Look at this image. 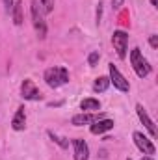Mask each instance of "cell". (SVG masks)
<instances>
[{"instance_id": "18", "label": "cell", "mask_w": 158, "mask_h": 160, "mask_svg": "<svg viewBox=\"0 0 158 160\" xmlns=\"http://www.w3.org/2000/svg\"><path fill=\"white\" fill-rule=\"evenodd\" d=\"M41 9L43 13H52L54 11V0H41Z\"/></svg>"}, {"instance_id": "12", "label": "cell", "mask_w": 158, "mask_h": 160, "mask_svg": "<svg viewBox=\"0 0 158 160\" xmlns=\"http://www.w3.org/2000/svg\"><path fill=\"white\" fill-rule=\"evenodd\" d=\"M11 128L17 130V132H21V130L26 128V112H24V106L17 108V112H15V116L11 119Z\"/></svg>"}, {"instance_id": "14", "label": "cell", "mask_w": 158, "mask_h": 160, "mask_svg": "<svg viewBox=\"0 0 158 160\" xmlns=\"http://www.w3.org/2000/svg\"><path fill=\"white\" fill-rule=\"evenodd\" d=\"M11 17H13V22H15L17 26L22 24L24 17H22V2H21V0H17V2L13 4V8H11Z\"/></svg>"}, {"instance_id": "2", "label": "cell", "mask_w": 158, "mask_h": 160, "mask_svg": "<svg viewBox=\"0 0 158 160\" xmlns=\"http://www.w3.org/2000/svg\"><path fill=\"white\" fill-rule=\"evenodd\" d=\"M30 15H32V24H34V30H36L37 38L45 39L47 38V22H45V13L41 9V4L37 0L30 2Z\"/></svg>"}, {"instance_id": "21", "label": "cell", "mask_w": 158, "mask_h": 160, "mask_svg": "<svg viewBox=\"0 0 158 160\" xmlns=\"http://www.w3.org/2000/svg\"><path fill=\"white\" fill-rule=\"evenodd\" d=\"M15 0H4V8H6V13H11V8H13Z\"/></svg>"}, {"instance_id": "22", "label": "cell", "mask_w": 158, "mask_h": 160, "mask_svg": "<svg viewBox=\"0 0 158 160\" xmlns=\"http://www.w3.org/2000/svg\"><path fill=\"white\" fill-rule=\"evenodd\" d=\"M123 4H125V0H112V8H114L116 11L123 8Z\"/></svg>"}, {"instance_id": "9", "label": "cell", "mask_w": 158, "mask_h": 160, "mask_svg": "<svg viewBox=\"0 0 158 160\" xmlns=\"http://www.w3.org/2000/svg\"><path fill=\"white\" fill-rule=\"evenodd\" d=\"M136 114H138V118H140V121L143 123V127L149 130V134H151V138H156L158 130L156 127H155V121L149 118V114H147V110L141 106V104H136Z\"/></svg>"}, {"instance_id": "24", "label": "cell", "mask_w": 158, "mask_h": 160, "mask_svg": "<svg viewBox=\"0 0 158 160\" xmlns=\"http://www.w3.org/2000/svg\"><path fill=\"white\" fill-rule=\"evenodd\" d=\"M141 160H155V158H153V157H143Z\"/></svg>"}, {"instance_id": "8", "label": "cell", "mask_w": 158, "mask_h": 160, "mask_svg": "<svg viewBox=\"0 0 158 160\" xmlns=\"http://www.w3.org/2000/svg\"><path fill=\"white\" fill-rule=\"evenodd\" d=\"M102 118H106V114H102V112H99V114H93V112H82V114L73 116L71 123H73L75 127H82V125H91V123L102 119Z\"/></svg>"}, {"instance_id": "20", "label": "cell", "mask_w": 158, "mask_h": 160, "mask_svg": "<svg viewBox=\"0 0 158 160\" xmlns=\"http://www.w3.org/2000/svg\"><path fill=\"white\" fill-rule=\"evenodd\" d=\"M97 6H99L97 8V24H101V19H102V2H99Z\"/></svg>"}, {"instance_id": "16", "label": "cell", "mask_w": 158, "mask_h": 160, "mask_svg": "<svg viewBox=\"0 0 158 160\" xmlns=\"http://www.w3.org/2000/svg\"><path fill=\"white\" fill-rule=\"evenodd\" d=\"M47 134H48V136L52 138V142H56V143H58V145H60L62 149H67V147H69V140H67V138H62V136H58V134H54L52 130H48Z\"/></svg>"}, {"instance_id": "5", "label": "cell", "mask_w": 158, "mask_h": 160, "mask_svg": "<svg viewBox=\"0 0 158 160\" xmlns=\"http://www.w3.org/2000/svg\"><path fill=\"white\" fill-rule=\"evenodd\" d=\"M108 71H110V77H108V78H110V84H114V88H116V89H119V91L128 93L130 84H128V80L121 75V71H119L114 63H108Z\"/></svg>"}, {"instance_id": "4", "label": "cell", "mask_w": 158, "mask_h": 160, "mask_svg": "<svg viewBox=\"0 0 158 160\" xmlns=\"http://www.w3.org/2000/svg\"><path fill=\"white\" fill-rule=\"evenodd\" d=\"M132 140H134V143H136V147L143 153V155H147V157H153L155 153H156V147H155V143H153V140H149L143 132H140V130H136L134 134H132Z\"/></svg>"}, {"instance_id": "15", "label": "cell", "mask_w": 158, "mask_h": 160, "mask_svg": "<svg viewBox=\"0 0 158 160\" xmlns=\"http://www.w3.org/2000/svg\"><path fill=\"white\" fill-rule=\"evenodd\" d=\"M108 88H110V78L108 77H99L93 82V91H97V93H104Z\"/></svg>"}, {"instance_id": "17", "label": "cell", "mask_w": 158, "mask_h": 160, "mask_svg": "<svg viewBox=\"0 0 158 160\" xmlns=\"http://www.w3.org/2000/svg\"><path fill=\"white\" fill-rule=\"evenodd\" d=\"M99 60H101L99 50H93V52H89V56H87V65H89V67H95V65L99 63Z\"/></svg>"}, {"instance_id": "23", "label": "cell", "mask_w": 158, "mask_h": 160, "mask_svg": "<svg viewBox=\"0 0 158 160\" xmlns=\"http://www.w3.org/2000/svg\"><path fill=\"white\" fill-rule=\"evenodd\" d=\"M151 4H153V8H158V0H151Z\"/></svg>"}, {"instance_id": "25", "label": "cell", "mask_w": 158, "mask_h": 160, "mask_svg": "<svg viewBox=\"0 0 158 160\" xmlns=\"http://www.w3.org/2000/svg\"><path fill=\"white\" fill-rule=\"evenodd\" d=\"M126 160H132V158H126Z\"/></svg>"}, {"instance_id": "19", "label": "cell", "mask_w": 158, "mask_h": 160, "mask_svg": "<svg viewBox=\"0 0 158 160\" xmlns=\"http://www.w3.org/2000/svg\"><path fill=\"white\" fill-rule=\"evenodd\" d=\"M149 45H151L153 48H158V36L156 34H153V36L149 38Z\"/></svg>"}, {"instance_id": "6", "label": "cell", "mask_w": 158, "mask_h": 160, "mask_svg": "<svg viewBox=\"0 0 158 160\" xmlns=\"http://www.w3.org/2000/svg\"><path fill=\"white\" fill-rule=\"evenodd\" d=\"M112 45H114L119 58L125 60L126 58V50H128V34L123 32V30H116L114 36H112Z\"/></svg>"}, {"instance_id": "13", "label": "cell", "mask_w": 158, "mask_h": 160, "mask_svg": "<svg viewBox=\"0 0 158 160\" xmlns=\"http://www.w3.org/2000/svg\"><path fill=\"white\" fill-rule=\"evenodd\" d=\"M80 108H82V112H99L101 110V101L93 99V97H87L80 102Z\"/></svg>"}, {"instance_id": "1", "label": "cell", "mask_w": 158, "mask_h": 160, "mask_svg": "<svg viewBox=\"0 0 158 160\" xmlns=\"http://www.w3.org/2000/svg\"><path fill=\"white\" fill-rule=\"evenodd\" d=\"M43 78H45V82H47L48 88L58 89V88H62L63 84L69 82V71H67L65 67H48V69L45 71Z\"/></svg>"}, {"instance_id": "7", "label": "cell", "mask_w": 158, "mask_h": 160, "mask_svg": "<svg viewBox=\"0 0 158 160\" xmlns=\"http://www.w3.org/2000/svg\"><path fill=\"white\" fill-rule=\"evenodd\" d=\"M21 95H22L24 101H41L43 99L39 88L34 84V80H30V78L22 80V84H21Z\"/></svg>"}, {"instance_id": "10", "label": "cell", "mask_w": 158, "mask_h": 160, "mask_svg": "<svg viewBox=\"0 0 158 160\" xmlns=\"http://www.w3.org/2000/svg\"><path fill=\"white\" fill-rule=\"evenodd\" d=\"M112 128H114V119H110V118H102V119H99L89 125V132L95 134V136L97 134H104V132H108Z\"/></svg>"}, {"instance_id": "3", "label": "cell", "mask_w": 158, "mask_h": 160, "mask_svg": "<svg viewBox=\"0 0 158 160\" xmlns=\"http://www.w3.org/2000/svg\"><path fill=\"white\" fill-rule=\"evenodd\" d=\"M130 65H132L134 73H136L140 78H145L147 75H151V65H149V62L143 58V54H141L140 48H132V50H130Z\"/></svg>"}, {"instance_id": "11", "label": "cell", "mask_w": 158, "mask_h": 160, "mask_svg": "<svg viewBox=\"0 0 158 160\" xmlns=\"http://www.w3.org/2000/svg\"><path fill=\"white\" fill-rule=\"evenodd\" d=\"M73 153H75V160H87L89 158V147L84 140H73Z\"/></svg>"}]
</instances>
